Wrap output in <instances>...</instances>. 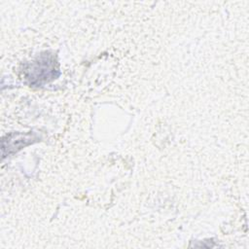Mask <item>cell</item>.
Returning a JSON list of instances; mask_svg holds the SVG:
<instances>
[{
	"label": "cell",
	"instance_id": "cell-1",
	"mask_svg": "<svg viewBox=\"0 0 249 249\" xmlns=\"http://www.w3.org/2000/svg\"><path fill=\"white\" fill-rule=\"evenodd\" d=\"M24 79L31 86H42L59 75L57 62L52 53H45L23 68Z\"/></svg>",
	"mask_w": 249,
	"mask_h": 249
},
{
	"label": "cell",
	"instance_id": "cell-2",
	"mask_svg": "<svg viewBox=\"0 0 249 249\" xmlns=\"http://www.w3.org/2000/svg\"><path fill=\"white\" fill-rule=\"evenodd\" d=\"M39 136L36 132H13L2 138V156L5 158L8 155H11L23 147L30 145L38 141Z\"/></svg>",
	"mask_w": 249,
	"mask_h": 249
}]
</instances>
